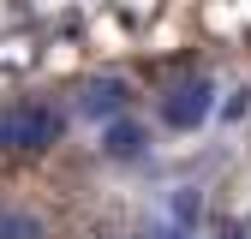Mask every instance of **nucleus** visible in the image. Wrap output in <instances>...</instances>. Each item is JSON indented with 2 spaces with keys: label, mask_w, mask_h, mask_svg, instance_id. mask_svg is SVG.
<instances>
[{
  "label": "nucleus",
  "mask_w": 251,
  "mask_h": 239,
  "mask_svg": "<svg viewBox=\"0 0 251 239\" xmlns=\"http://www.w3.org/2000/svg\"><path fill=\"white\" fill-rule=\"evenodd\" d=\"M66 120L54 108H0V149H48Z\"/></svg>",
  "instance_id": "1"
},
{
  "label": "nucleus",
  "mask_w": 251,
  "mask_h": 239,
  "mask_svg": "<svg viewBox=\"0 0 251 239\" xmlns=\"http://www.w3.org/2000/svg\"><path fill=\"white\" fill-rule=\"evenodd\" d=\"M209 108H215V90H209V78H185V84H174L168 96H162V120L174 132H192V126H203L209 120Z\"/></svg>",
  "instance_id": "2"
},
{
  "label": "nucleus",
  "mask_w": 251,
  "mask_h": 239,
  "mask_svg": "<svg viewBox=\"0 0 251 239\" xmlns=\"http://www.w3.org/2000/svg\"><path fill=\"white\" fill-rule=\"evenodd\" d=\"M126 102H132V90H126L120 78H90L84 96H78V114H90V120H114V114H126Z\"/></svg>",
  "instance_id": "3"
},
{
  "label": "nucleus",
  "mask_w": 251,
  "mask_h": 239,
  "mask_svg": "<svg viewBox=\"0 0 251 239\" xmlns=\"http://www.w3.org/2000/svg\"><path fill=\"white\" fill-rule=\"evenodd\" d=\"M42 215H30V209H12V203H0V239H42Z\"/></svg>",
  "instance_id": "4"
},
{
  "label": "nucleus",
  "mask_w": 251,
  "mask_h": 239,
  "mask_svg": "<svg viewBox=\"0 0 251 239\" xmlns=\"http://www.w3.org/2000/svg\"><path fill=\"white\" fill-rule=\"evenodd\" d=\"M108 156H120V162L144 156V126H132V120H120V126H108Z\"/></svg>",
  "instance_id": "5"
},
{
  "label": "nucleus",
  "mask_w": 251,
  "mask_h": 239,
  "mask_svg": "<svg viewBox=\"0 0 251 239\" xmlns=\"http://www.w3.org/2000/svg\"><path fill=\"white\" fill-rule=\"evenodd\" d=\"M162 239H185V233H162Z\"/></svg>",
  "instance_id": "6"
}]
</instances>
